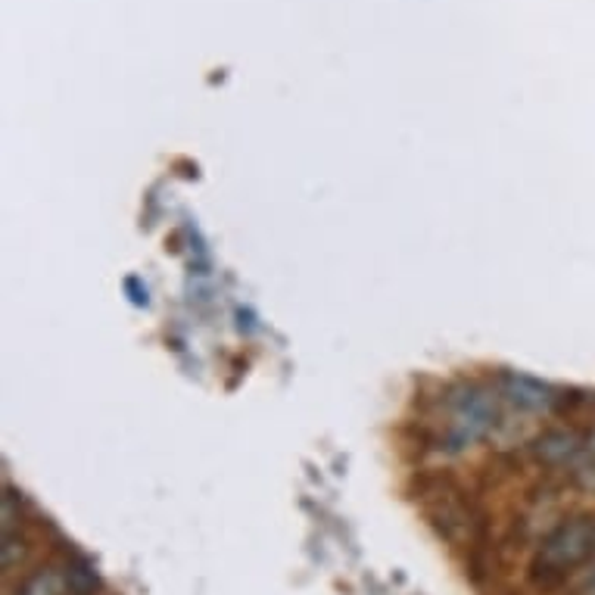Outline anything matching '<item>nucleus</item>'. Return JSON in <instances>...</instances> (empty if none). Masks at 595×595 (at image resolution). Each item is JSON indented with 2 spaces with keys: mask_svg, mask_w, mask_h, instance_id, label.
<instances>
[{
  "mask_svg": "<svg viewBox=\"0 0 595 595\" xmlns=\"http://www.w3.org/2000/svg\"><path fill=\"white\" fill-rule=\"evenodd\" d=\"M595 558V517L583 514V517H571L564 524H558L539 546L536 561H533V574L536 580H561L576 568H583L586 561Z\"/></svg>",
  "mask_w": 595,
  "mask_h": 595,
  "instance_id": "nucleus-1",
  "label": "nucleus"
},
{
  "mask_svg": "<svg viewBox=\"0 0 595 595\" xmlns=\"http://www.w3.org/2000/svg\"><path fill=\"white\" fill-rule=\"evenodd\" d=\"M443 421V447L449 452H465L499 425V405L484 386H462L449 396Z\"/></svg>",
  "mask_w": 595,
  "mask_h": 595,
  "instance_id": "nucleus-2",
  "label": "nucleus"
},
{
  "mask_svg": "<svg viewBox=\"0 0 595 595\" xmlns=\"http://www.w3.org/2000/svg\"><path fill=\"white\" fill-rule=\"evenodd\" d=\"M502 393L509 396V403H514L517 408H527V412H543L555 403L552 386H546L536 378H527V374H505Z\"/></svg>",
  "mask_w": 595,
  "mask_h": 595,
  "instance_id": "nucleus-3",
  "label": "nucleus"
},
{
  "mask_svg": "<svg viewBox=\"0 0 595 595\" xmlns=\"http://www.w3.org/2000/svg\"><path fill=\"white\" fill-rule=\"evenodd\" d=\"M536 459L546 462V465H571L580 459V440H576L571 430H549L536 440Z\"/></svg>",
  "mask_w": 595,
  "mask_h": 595,
  "instance_id": "nucleus-4",
  "label": "nucleus"
},
{
  "mask_svg": "<svg viewBox=\"0 0 595 595\" xmlns=\"http://www.w3.org/2000/svg\"><path fill=\"white\" fill-rule=\"evenodd\" d=\"M66 586L79 595L94 593V590H97V574L87 568L85 561H79V564H72V568H69V574H66Z\"/></svg>",
  "mask_w": 595,
  "mask_h": 595,
  "instance_id": "nucleus-5",
  "label": "nucleus"
},
{
  "mask_svg": "<svg viewBox=\"0 0 595 595\" xmlns=\"http://www.w3.org/2000/svg\"><path fill=\"white\" fill-rule=\"evenodd\" d=\"M60 593H63V583H60V576L53 574V571H41L38 576H32L28 586H25V595H60Z\"/></svg>",
  "mask_w": 595,
  "mask_h": 595,
  "instance_id": "nucleus-6",
  "label": "nucleus"
},
{
  "mask_svg": "<svg viewBox=\"0 0 595 595\" xmlns=\"http://www.w3.org/2000/svg\"><path fill=\"white\" fill-rule=\"evenodd\" d=\"M576 595H595V561H593V568L580 576V583H576Z\"/></svg>",
  "mask_w": 595,
  "mask_h": 595,
  "instance_id": "nucleus-7",
  "label": "nucleus"
},
{
  "mask_svg": "<svg viewBox=\"0 0 595 595\" xmlns=\"http://www.w3.org/2000/svg\"><path fill=\"white\" fill-rule=\"evenodd\" d=\"M590 449H593V455H595V433H593V437H590Z\"/></svg>",
  "mask_w": 595,
  "mask_h": 595,
  "instance_id": "nucleus-8",
  "label": "nucleus"
}]
</instances>
